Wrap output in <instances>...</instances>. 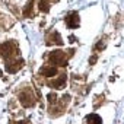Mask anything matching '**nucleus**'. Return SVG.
<instances>
[{"instance_id": "nucleus-1", "label": "nucleus", "mask_w": 124, "mask_h": 124, "mask_svg": "<svg viewBox=\"0 0 124 124\" xmlns=\"http://www.w3.org/2000/svg\"><path fill=\"white\" fill-rule=\"evenodd\" d=\"M50 61L53 64H60V66H64L67 63L66 60V54L63 51H53L50 54Z\"/></svg>"}, {"instance_id": "nucleus-2", "label": "nucleus", "mask_w": 124, "mask_h": 124, "mask_svg": "<svg viewBox=\"0 0 124 124\" xmlns=\"http://www.w3.org/2000/svg\"><path fill=\"white\" fill-rule=\"evenodd\" d=\"M19 99H21V104L23 107H32L35 104V98H34L32 91H23V92H21Z\"/></svg>"}, {"instance_id": "nucleus-3", "label": "nucleus", "mask_w": 124, "mask_h": 124, "mask_svg": "<svg viewBox=\"0 0 124 124\" xmlns=\"http://www.w3.org/2000/svg\"><path fill=\"white\" fill-rule=\"evenodd\" d=\"M22 67V60H9L6 61V72L9 73H16L19 69Z\"/></svg>"}, {"instance_id": "nucleus-4", "label": "nucleus", "mask_w": 124, "mask_h": 124, "mask_svg": "<svg viewBox=\"0 0 124 124\" xmlns=\"http://www.w3.org/2000/svg\"><path fill=\"white\" fill-rule=\"evenodd\" d=\"M66 25L69 28H78L79 26V15L75 13V12H72L70 15H67L66 16Z\"/></svg>"}, {"instance_id": "nucleus-5", "label": "nucleus", "mask_w": 124, "mask_h": 124, "mask_svg": "<svg viewBox=\"0 0 124 124\" xmlns=\"http://www.w3.org/2000/svg\"><path fill=\"white\" fill-rule=\"evenodd\" d=\"M48 45H51V44H58V45H61L63 44V41H61V37H60V34L58 32H53L51 34V37H50V39H48V42H47Z\"/></svg>"}, {"instance_id": "nucleus-6", "label": "nucleus", "mask_w": 124, "mask_h": 124, "mask_svg": "<svg viewBox=\"0 0 124 124\" xmlns=\"http://www.w3.org/2000/svg\"><path fill=\"white\" fill-rule=\"evenodd\" d=\"M39 73L44 75L45 78H53V76L57 73V70H55V67H42V69L39 70Z\"/></svg>"}, {"instance_id": "nucleus-7", "label": "nucleus", "mask_w": 124, "mask_h": 124, "mask_svg": "<svg viewBox=\"0 0 124 124\" xmlns=\"http://www.w3.org/2000/svg\"><path fill=\"white\" fill-rule=\"evenodd\" d=\"M66 83V76H60L57 80H53V82H50V85L53 86V88H61Z\"/></svg>"}, {"instance_id": "nucleus-8", "label": "nucleus", "mask_w": 124, "mask_h": 124, "mask_svg": "<svg viewBox=\"0 0 124 124\" xmlns=\"http://www.w3.org/2000/svg\"><path fill=\"white\" fill-rule=\"evenodd\" d=\"M86 121H93V123H101L102 120H101V117H98V115H95V114H92V115H88L86 117Z\"/></svg>"}, {"instance_id": "nucleus-9", "label": "nucleus", "mask_w": 124, "mask_h": 124, "mask_svg": "<svg viewBox=\"0 0 124 124\" xmlns=\"http://www.w3.org/2000/svg\"><path fill=\"white\" fill-rule=\"evenodd\" d=\"M48 8H50V5H48L47 0H41V3H39V9H41L42 12H48Z\"/></svg>"}, {"instance_id": "nucleus-10", "label": "nucleus", "mask_w": 124, "mask_h": 124, "mask_svg": "<svg viewBox=\"0 0 124 124\" xmlns=\"http://www.w3.org/2000/svg\"><path fill=\"white\" fill-rule=\"evenodd\" d=\"M55 99H57L55 93H48V101H50V104H54V102H55Z\"/></svg>"}, {"instance_id": "nucleus-11", "label": "nucleus", "mask_w": 124, "mask_h": 124, "mask_svg": "<svg viewBox=\"0 0 124 124\" xmlns=\"http://www.w3.org/2000/svg\"><path fill=\"white\" fill-rule=\"evenodd\" d=\"M104 47H105V44H104L102 41H99V42L96 44V48H98V50H101V48H104Z\"/></svg>"}]
</instances>
